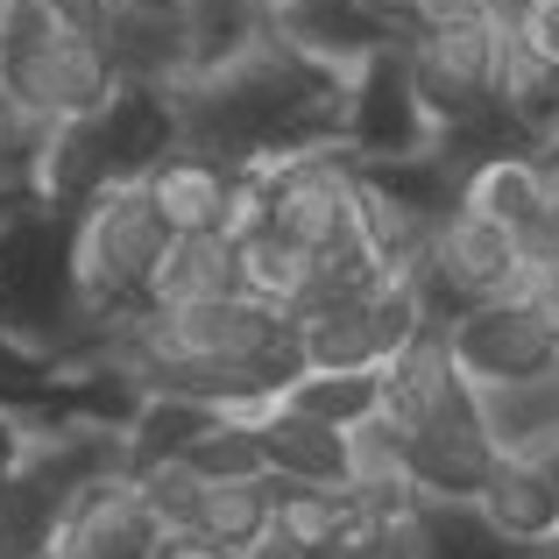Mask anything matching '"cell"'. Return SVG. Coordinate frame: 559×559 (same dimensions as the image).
<instances>
[{
    "instance_id": "1",
    "label": "cell",
    "mask_w": 559,
    "mask_h": 559,
    "mask_svg": "<svg viewBox=\"0 0 559 559\" xmlns=\"http://www.w3.org/2000/svg\"><path fill=\"white\" fill-rule=\"evenodd\" d=\"M347 135V71L290 50L262 22L255 50L178 85V150L227 170H262L305 150H341Z\"/></svg>"
},
{
    "instance_id": "32",
    "label": "cell",
    "mask_w": 559,
    "mask_h": 559,
    "mask_svg": "<svg viewBox=\"0 0 559 559\" xmlns=\"http://www.w3.org/2000/svg\"><path fill=\"white\" fill-rule=\"evenodd\" d=\"M36 447H43V425L28 418V411H0V481L22 475Z\"/></svg>"
},
{
    "instance_id": "7",
    "label": "cell",
    "mask_w": 559,
    "mask_h": 559,
    "mask_svg": "<svg viewBox=\"0 0 559 559\" xmlns=\"http://www.w3.org/2000/svg\"><path fill=\"white\" fill-rule=\"evenodd\" d=\"M496 50H503V28L496 22H467V28H432V36L404 43V71L411 93H418L432 135L467 128L475 114H489V85H496Z\"/></svg>"
},
{
    "instance_id": "40",
    "label": "cell",
    "mask_w": 559,
    "mask_h": 559,
    "mask_svg": "<svg viewBox=\"0 0 559 559\" xmlns=\"http://www.w3.org/2000/svg\"><path fill=\"white\" fill-rule=\"evenodd\" d=\"M28 205H36V199H14V191H0V227H8L14 213H28Z\"/></svg>"
},
{
    "instance_id": "33",
    "label": "cell",
    "mask_w": 559,
    "mask_h": 559,
    "mask_svg": "<svg viewBox=\"0 0 559 559\" xmlns=\"http://www.w3.org/2000/svg\"><path fill=\"white\" fill-rule=\"evenodd\" d=\"M411 22H418V36H432V28L489 22V8H481V0H411Z\"/></svg>"
},
{
    "instance_id": "5",
    "label": "cell",
    "mask_w": 559,
    "mask_h": 559,
    "mask_svg": "<svg viewBox=\"0 0 559 559\" xmlns=\"http://www.w3.org/2000/svg\"><path fill=\"white\" fill-rule=\"evenodd\" d=\"M121 85L114 57L99 50V36H50L43 50H22V57H0V107L22 114V121H43V128H64V121H85L99 114Z\"/></svg>"
},
{
    "instance_id": "14",
    "label": "cell",
    "mask_w": 559,
    "mask_h": 559,
    "mask_svg": "<svg viewBox=\"0 0 559 559\" xmlns=\"http://www.w3.org/2000/svg\"><path fill=\"white\" fill-rule=\"evenodd\" d=\"M241 185H248V170H227V164L191 156V150L164 156L142 178V191H150V205L164 213L170 234H227L234 205H241Z\"/></svg>"
},
{
    "instance_id": "11",
    "label": "cell",
    "mask_w": 559,
    "mask_h": 559,
    "mask_svg": "<svg viewBox=\"0 0 559 559\" xmlns=\"http://www.w3.org/2000/svg\"><path fill=\"white\" fill-rule=\"evenodd\" d=\"M447 347L475 390L559 369V333L546 326V312L532 298H503V305H481V312H461L447 326Z\"/></svg>"
},
{
    "instance_id": "20",
    "label": "cell",
    "mask_w": 559,
    "mask_h": 559,
    "mask_svg": "<svg viewBox=\"0 0 559 559\" xmlns=\"http://www.w3.org/2000/svg\"><path fill=\"white\" fill-rule=\"evenodd\" d=\"M270 524H276V481L270 475L262 481H219V489L199 496L185 538L205 546V552H219V559H248L270 538Z\"/></svg>"
},
{
    "instance_id": "37",
    "label": "cell",
    "mask_w": 559,
    "mask_h": 559,
    "mask_svg": "<svg viewBox=\"0 0 559 559\" xmlns=\"http://www.w3.org/2000/svg\"><path fill=\"white\" fill-rule=\"evenodd\" d=\"M481 8H489V22H496V28H510L524 8H532V0H481Z\"/></svg>"
},
{
    "instance_id": "41",
    "label": "cell",
    "mask_w": 559,
    "mask_h": 559,
    "mask_svg": "<svg viewBox=\"0 0 559 559\" xmlns=\"http://www.w3.org/2000/svg\"><path fill=\"white\" fill-rule=\"evenodd\" d=\"M546 467H552V475H559V453H552V461H546Z\"/></svg>"
},
{
    "instance_id": "34",
    "label": "cell",
    "mask_w": 559,
    "mask_h": 559,
    "mask_svg": "<svg viewBox=\"0 0 559 559\" xmlns=\"http://www.w3.org/2000/svg\"><path fill=\"white\" fill-rule=\"evenodd\" d=\"M341 559H418V546H411V518L404 524H369Z\"/></svg>"
},
{
    "instance_id": "22",
    "label": "cell",
    "mask_w": 559,
    "mask_h": 559,
    "mask_svg": "<svg viewBox=\"0 0 559 559\" xmlns=\"http://www.w3.org/2000/svg\"><path fill=\"white\" fill-rule=\"evenodd\" d=\"M234 270H241V298L270 305V312H298L312 298V276H319V255L298 241H284L276 227H255L248 241H234Z\"/></svg>"
},
{
    "instance_id": "4",
    "label": "cell",
    "mask_w": 559,
    "mask_h": 559,
    "mask_svg": "<svg viewBox=\"0 0 559 559\" xmlns=\"http://www.w3.org/2000/svg\"><path fill=\"white\" fill-rule=\"evenodd\" d=\"M418 290H425V319L447 333L461 312H481V305H503V298H532L538 276L524 270L510 227H496L489 213L453 205V213L439 219V234H432V255H425V270H418Z\"/></svg>"
},
{
    "instance_id": "26",
    "label": "cell",
    "mask_w": 559,
    "mask_h": 559,
    "mask_svg": "<svg viewBox=\"0 0 559 559\" xmlns=\"http://www.w3.org/2000/svg\"><path fill=\"white\" fill-rule=\"evenodd\" d=\"M411 546H418V559H524L481 524L475 503H439V496L411 510Z\"/></svg>"
},
{
    "instance_id": "29",
    "label": "cell",
    "mask_w": 559,
    "mask_h": 559,
    "mask_svg": "<svg viewBox=\"0 0 559 559\" xmlns=\"http://www.w3.org/2000/svg\"><path fill=\"white\" fill-rule=\"evenodd\" d=\"M50 135H57V128L22 121V114L0 107V191H14V199H36L43 156H50Z\"/></svg>"
},
{
    "instance_id": "13",
    "label": "cell",
    "mask_w": 559,
    "mask_h": 559,
    "mask_svg": "<svg viewBox=\"0 0 559 559\" xmlns=\"http://www.w3.org/2000/svg\"><path fill=\"white\" fill-rule=\"evenodd\" d=\"M475 510L503 546H518L524 559H538L559 546V475L546 461H496L489 481L475 489Z\"/></svg>"
},
{
    "instance_id": "31",
    "label": "cell",
    "mask_w": 559,
    "mask_h": 559,
    "mask_svg": "<svg viewBox=\"0 0 559 559\" xmlns=\"http://www.w3.org/2000/svg\"><path fill=\"white\" fill-rule=\"evenodd\" d=\"M510 36H518L524 50L538 57V64H552V71H559V0H532V8L510 22Z\"/></svg>"
},
{
    "instance_id": "16",
    "label": "cell",
    "mask_w": 559,
    "mask_h": 559,
    "mask_svg": "<svg viewBox=\"0 0 559 559\" xmlns=\"http://www.w3.org/2000/svg\"><path fill=\"white\" fill-rule=\"evenodd\" d=\"M255 447H262V475L276 481H298V489H341L347 481V439L284 404H270L255 418Z\"/></svg>"
},
{
    "instance_id": "27",
    "label": "cell",
    "mask_w": 559,
    "mask_h": 559,
    "mask_svg": "<svg viewBox=\"0 0 559 559\" xmlns=\"http://www.w3.org/2000/svg\"><path fill=\"white\" fill-rule=\"evenodd\" d=\"M185 467L205 481V489H219V481H262V447H255V425L219 418L205 439H191Z\"/></svg>"
},
{
    "instance_id": "17",
    "label": "cell",
    "mask_w": 559,
    "mask_h": 559,
    "mask_svg": "<svg viewBox=\"0 0 559 559\" xmlns=\"http://www.w3.org/2000/svg\"><path fill=\"white\" fill-rule=\"evenodd\" d=\"M489 107L532 142L538 156L559 150V71L538 64L518 36L503 28V50H496V85H489Z\"/></svg>"
},
{
    "instance_id": "9",
    "label": "cell",
    "mask_w": 559,
    "mask_h": 559,
    "mask_svg": "<svg viewBox=\"0 0 559 559\" xmlns=\"http://www.w3.org/2000/svg\"><path fill=\"white\" fill-rule=\"evenodd\" d=\"M432 121H425L418 93H411L404 50H382L347 79V135L341 150L355 164H411V156H432Z\"/></svg>"
},
{
    "instance_id": "24",
    "label": "cell",
    "mask_w": 559,
    "mask_h": 559,
    "mask_svg": "<svg viewBox=\"0 0 559 559\" xmlns=\"http://www.w3.org/2000/svg\"><path fill=\"white\" fill-rule=\"evenodd\" d=\"M276 404L298 411V418H312V425L347 432V425H361V418L382 411V369H305Z\"/></svg>"
},
{
    "instance_id": "18",
    "label": "cell",
    "mask_w": 559,
    "mask_h": 559,
    "mask_svg": "<svg viewBox=\"0 0 559 559\" xmlns=\"http://www.w3.org/2000/svg\"><path fill=\"white\" fill-rule=\"evenodd\" d=\"M241 298V270H234V241L219 234H170L164 262L150 284V312H185V305H219Z\"/></svg>"
},
{
    "instance_id": "42",
    "label": "cell",
    "mask_w": 559,
    "mask_h": 559,
    "mask_svg": "<svg viewBox=\"0 0 559 559\" xmlns=\"http://www.w3.org/2000/svg\"><path fill=\"white\" fill-rule=\"evenodd\" d=\"M36 559H57V552H36Z\"/></svg>"
},
{
    "instance_id": "12",
    "label": "cell",
    "mask_w": 559,
    "mask_h": 559,
    "mask_svg": "<svg viewBox=\"0 0 559 559\" xmlns=\"http://www.w3.org/2000/svg\"><path fill=\"white\" fill-rule=\"evenodd\" d=\"M178 538L170 524L142 503V489L128 475H99L71 496L64 524H57V559H164Z\"/></svg>"
},
{
    "instance_id": "28",
    "label": "cell",
    "mask_w": 559,
    "mask_h": 559,
    "mask_svg": "<svg viewBox=\"0 0 559 559\" xmlns=\"http://www.w3.org/2000/svg\"><path fill=\"white\" fill-rule=\"evenodd\" d=\"M57 382H64V361L0 333V411H28V418H43V411L57 404Z\"/></svg>"
},
{
    "instance_id": "3",
    "label": "cell",
    "mask_w": 559,
    "mask_h": 559,
    "mask_svg": "<svg viewBox=\"0 0 559 559\" xmlns=\"http://www.w3.org/2000/svg\"><path fill=\"white\" fill-rule=\"evenodd\" d=\"M71 219L57 205H28L0 227V333L43 347L57 361L85 355V305L71 276Z\"/></svg>"
},
{
    "instance_id": "25",
    "label": "cell",
    "mask_w": 559,
    "mask_h": 559,
    "mask_svg": "<svg viewBox=\"0 0 559 559\" xmlns=\"http://www.w3.org/2000/svg\"><path fill=\"white\" fill-rule=\"evenodd\" d=\"M546 199V156H503V164H481L475 178L461 185V205L467 213H489L496 227L524 234Z\"/></svg>"
},
{
    "instance_id": "36",
    "label": "cell",
    "mask_w": 559,
    "mask_h": 559,
    "mask_svg": "<svg viewBox=\"0 0 559 559\" xmlns=\"http://www.w3.org/2000/svg\"><path fill=\"white\" fill-rule=\"evenodd\" d=\"M248 559H312V552H305V546H290V538H284V532L270 524V538H262V546L248 552Z\"/></svg>"
},
{
    "instance_id": "10",
    "label": "cell",
    "mask_w": 559,
    "mask_h": 559,
    "mask_svg": "<svg viewBox=\"0 0 559 559\" xmlns=\"http://www.w3.org/2000/svg\"><path fill=\"white\" fill-rule=\"evenodd\" d=\"M270 28L290 43V50L319 57V64L347 71V79H355L369 57L404 50V43L418 36V22H411V0H298V8L276 14Z\"/></svg>"
},
{
    "instance_id": "2",
    "label": "cell",
    "mask_w": 559,
    "mask_h": 559,
    "mask_svg": "<svg viewBox=\"0 0 559 559\" xmlns=\"http://www.w3.org/2000/svg\"><path fill=\"white\" fill-rule=\"evenodd\" d=\"M164 248H170V227L142 185H107L79 205V219H71V276H79V305H85V347L150 312V284H156Z\"/></svg>"
},
{
    "instance_id": "39",
    "label": "cell",
    "mask_w": 559,
    "mask_h": 559,
    "mask_svg": "<svg viewBox=\"0 0 559 559\" xmlns=\"http://www.w3.org/2000/svg\"><path fill=\"white\" fill-rule=\"evenodd\" d=\"M248 8H255L262 22H276V14H290V8H298V0H248Z\"/></svg>"
},
{
    "instance_id": "35",
    "label": "cell",
    "mask_w": 559,
    "mask_h": 559,
    "mask_svg": "<svg viewBox=\"0 0 559 559\" xmlns=\"http://www.w3.org/2000/svg\"><path fill=\"white\" fill-rule=\"evenodd\" d=\"M114 8H121V0H50V14H57L64 28H79V36H99Z\"/></svg>"
},
{
    "instance_id": "21",
    "label": "cell",
    "mask_w": 559,
    "mask_h": 559,
    "mask_svg": "<svg viewBox=\"0 0 559 559\" xmlns=\"http://www.w3.org/2000/svg\"><path fill=\"white\" fill-rule=\"evenodd\" d=\"M432 234H439V219L396 205L390 191H376V185L355 191V248L369 255L376 276H418L425 255H432Z\"/></svg>"
},
{
    "instance_id": "8",
    "label": "cell",
    "mask_w": 559,
    "mask_h": 559,
    "mask_svg": "<svg viewBox=\"0 0 559 559\" xmlns=\"http://www.w3.org/2000/svg\"><path fill=\"white\" fill-rule=\"evenodd\" d=\"M411 439V481L418 496H439V503H475V489L489 481L496 447L481 432V411H475V382H453L439 404H425L418 418L404 425Z\"/></svg>"
},
{
    "instance_id": "19",
    "label": "cell",
    "mask_w": 559,
    "mask_h": 559,
    "mask_svg": "<svg viewBox=\"0 0 559 559\" xmlns=\"http://www.w3.org/2000/svg\"><path fill=\"white\" fill-rule=\"evenodd\" d=\"M99 50H107L114 71H121V79H135V85H185L191 79L185 22H170V14L114 8L107 28H99Z\"/></svg>"
},
{
    "instance_id": "23",
    "label": "cell",
    "mask_w": 559,
    "mask_h": 559,
    "mask_svg": "<svg viewBox=\"0 0 559 559\" xmlns=\"http://www.w3.org/2000/svg\"><path fill=\"white\" fill-rule=\"evenodd\" d=\"M276 532H284L290 546H305L312 559H341L361 532H369V518H361V503L347 489H298V481H276Z\"/></svg>"
},
{
    "instance_id": "15",
    "label": "cell",
    "mask_w": 559,
    "mask_h": 559,
    "mask_svg": "<svg viewBox=\"0 0 559 559\" xmlns=\"http://www.w3.org/2000/svg\"><path fill=\"white\" fill-rule=\"evenodd\" d=\"M475 411L496 461H552L559 453V369L524 382H489V390H475Z\"/></svg>"
},
{
    "instance_id": "38",
    "label": "cell",
    "mask_w": 559,
    "mask_h": 559,
    "mask_svg": "<svg viewBox=\"0 0 559 559\" xmlns=\"http://www.w3.org/2000/svg\"><path fill=\"white\" fill-rule=\"evenodd\" d=\"M121 8H135V14H170V22H185V0H121Z\"/></svg>"
},
{
    "instance_id": "30",
    "label": "cell",
    "mask_w": 559,
    "mask_h": 559,
    "mask_svg": "<svg viewBox=\"0 0 559 559\" xmlns=\"http://www.w3.org/2000/svg\"><path fill=\"white\" fill-rule=\"evenodd\" d=\"M50 36H64V22L50 14V0H0V57L43 50Z\"/></svg>"
},
{
    "instance_id": "6",
    "label": "cell",
    "mask_w": 559,
    "mask_h": 559,
    "mask_svg": "<svg viewBox=\"0 0 559 559\" xmlns=\"http://www.w3.org/2000/svg\"><path fill=\"white\" fill-rule=\"evenodd\" d=\"M255 191H262V219H270L284 241L312 248V255L355 241L361 170H355L347 150H305V156H284V164H262Z\"/></svg>"
}]
</instances>
